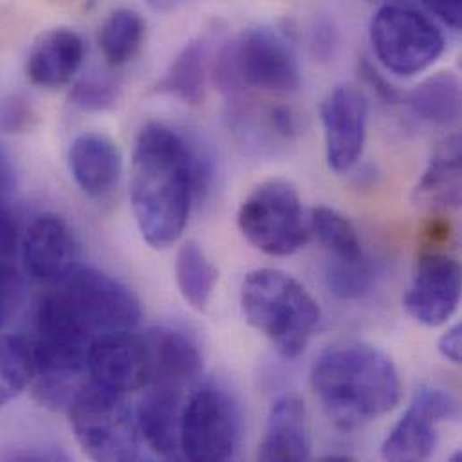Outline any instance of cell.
Masks as SVG:
<instances>
[{
  "mask_svg": "<svg viewBox=\"0 0 462 462\" xmlns=\"http://www.w3.org/2000/svg\"><path fill=\"white\" fill-rule=\"evenodd\" d=\"M459 300V261L438 250L421 254L411 286L403 295V306L407 313L427 328H438L456 313Z\"/></svg>",
  "mask_w": 462,
  "mask_h": 462,
  "instance_id": "cell-11",
  "label": "cell"
},
{
  "mask_svg": "<svg viewBox=\"0 0 462 462\" xmlns=\"http://www.w3.org/2000/svg\"><path fill=\"white\" fill-rule=\"evenodd\" d=\"M52 293L92 340L134 331L141 322L143 310L137 295L96 268L76 266L56 282Z\"/></svg>",
  "mask_w": 462,
  "mask_h": 462,
  "instance_id": "cell-5",
  "label": "cell"
},
{
  "mask_svg": "<svg viewBox=\"0 0 462 462\" xmlns=\"http://www.w3.org/2000/svg\"><path fill=\"white\" fill-rule=\"evenodd\" d=\"M311 456V436L306 405L299 396L277 398L268 412L257 459L266 462L308 461Z\"/></svg>",
  "mask_w": 462,
  "mask_h": 462,
  "instance_id": "cell-15",
  "label": "cell"
},
{
  "mask_svg": "<svg viewBox=\"0 0 462 462\" xmlns=\"http://www.w3.org/2000/svg\"><path fill=\"white\" fill-rule=\"evenodd\" d=\"M425 7L452 29H461L462 0H421Z\"/></svg>",
  "mask_w": 462,
  "mask_h": 462,
  "instance_id": "cell-31",
  "label": "cell"
},
{
  "mask_svg": "<svg viewBox=\"0 0 462 462\" xmlns=\"http://www.w3.org/2000/svg\"><path fill=\"white\" fill-rule=\"evenodd\" d=\"M85 58L81 36L67 27L42 32L27 56V78L32 85L56 90L69 85Z\"/></svg>",
  "mask_w": 462,
  "mask_h": 462,
  "instance_id": "cell-16",
  "label": "cell"
},
{
  "mask_svg": "<svg viewBox=\"0 0 462 462\" xmlns=\"http://www.w3.org/2000/svg\"><path fill=\"white\" fill-rule=\"evenodd\" d=\"M215 79L222 90L241 87L290 94L300 85V67L290 42L268 25L243 31L217 56Z\"/></svg>",
  "mask_w": 462,
  "mask_h": 462,
  "instance_id": "cell-4",
  "label": "cell"
},
{
  "mask_svg": "<svg viewBox=\"0 0 462 462\" xmlns=\"http://www.w3.org/2000/svg\"><path fill=\"white\" fill-rule=\"evenodd\" d=\"M148 389L135 412L139 434L157 456L177 461L182 457L180 423L184 409L179 391L164 387Z\"/></svg>",
  "mask_w": 462,
  "mask_h": 462,
  "instance_id": "cell-18",
  "label": "cell"
},
{
  "mask_svg": "<svg viewBox=\"0 0 462 462\" xmlns=\"http://www.w3.org/2000/svg\"><path fill=\"white\" fill-rule=\"evenodd\" d=\"M412 403L425 411L429 416H432L438 423L456 420L459 416L456 398L450 393L438 387H420L414 393Z\"/></svg>",
  "mask_w": 462,
  "mask_h": 462,
  "instance_id": "cell-30",
  "label": "cell"
},
{
  "mask_svg": "<svg viewBox=\"0 0 462 462\" xmlns=\"http://www.w3.org/2000/svg\"><path fill=\"white\" fill-rule=\"evenodd\" d=\"M208 51L200 40L189 42L171 61L168 72L159 81L157 90L175 96L184 103L200 105L206 97Z\"/></svg>",
  "mask_w": 462,
  "mask_h": 462,
  "instance_id": "cell-23",
  "label": "cell"
},
{
  "mask_svg": "<svg viewBox=\"0 0 462 462\" xmlns=\"http://www.w3.org/2000/svg\"><path fill=\"white\" fill-rule=\"evenodd\" d=\"M94 385L126 394L150 385V358L144 335L114 333L94 340L87 358Z\"/></svg>",
  "mask_w": 462,
  "mask_h": 462,
  "instance_id": "cell-12",
  "label": "cell"
},
{
  "mask_svg": "<svg viewBox=\"0 0 462 462\" xmlns=\"http://www.w3.org/2000/svg\"><path fill=\"white\" fill-rule=\"evenodd\" d=\"M209 180L211 168L197 143L164 123L141 128L132 155L130 202L150 246L168 248L182 236Z\"/></svg>",
  "mask_w": 462,
  "mask_h": 462,
  "instance_id": "cell-1",
  "label": "cell"
},
{
  "mask_svg": "<svg viewBox=\"0 0 462 462\" xmlns=\"http://www.w3.org/2000/svg\"><path fill=\"white\" fill-rule=\"evenodd\" d=\"M146 2L155 11H171V9L179 7L180 4H184L186 0H146Z\"/></svg>",
  "mask_w": 462,
  "mask_h": 462,
  "instance_id": "cell-35",
  "label": "cell"
},
{
  "mask_svg": "<svg viewBox=\"0 0 462 462\" xmlns=\"http://www.w3.org/2000/svg\"><path fill=\"white\" fill-rule=\"evenodd\" d=\"M27 121H29V112H27V108L22 106L16 99L11 101V103L5 106L4 114H2V125H4L7 130H11V132L22 128Z\"/></svg>",
  "mask_w": 462,
  "mask_h": 462,
  "instance_id": "cell-34",
  "label": "cell"
},
{
  "mask_svg": "<svg viewBox=\"0 0 462 462\" xmlns=\"http://www.w3.org/2000/svg\"><path fill=\"white\" fill-rule=\"evenodd\" d=\"M438 421L411 402L403 418L394 425L382 447L387 461L418 462L432 457L438 445Z\"/></svg>",
  "mask_w": 462,
  "mask_h": 462,
  "instance_id": "cell-20",
  "label": "cell"
},
{
  "mask_svg": "<svg viewBox=\"0 0 462 462\" xmlns=\"http://www.w3.org/2000/svg\"><path fill=\"white\" fill-rule=\"evenodd\" d=\"M78 243L69 224L52 213L40 215L22 237L25 272L42 282L56 284L78 264Z\"/></svg>",
  "mask_w": 462,
  "mask_h": 462,
  "instance_id": "cell-13",
  "label": "cell"
},
{
  "mask_svg": "<svg viewBox=\"0 0 462 462\" xmlns=\"http://www.w3.org/2000/svg\"><path fill=\"white\" fill-rule=\"evenodd\" d=\"M146 36V23L134 9L110 13L99 32V49L112 67L130 63L141 51Z\"/></svg>",
  "mask_w": 462,
  "mask_h": 462,
  "instance_id": "cell-24",
  "label": "cell"
},
{
  "mask_svg": "<svg viewBox=\"0 0 462 462\" xmlns=\"http://www.w3.org/2000/svg\"><path fill=\"white\" fill-rule=\"evenodd\" d=\"M67 411L76 441L90 459H139L137 418L123 394L101 389L90 382Z\"/></svg>",
  "mask_w": 462,
  "mask_h": 462,
  "instance_id": "cell-6",
  "label": "cell"
},
{
  "mask_svg": "<svg viewBox=\"0 0 462 462\" xmlns=\"http://www.w3.org/2000/svg\"><path fill=\"white\" fill-rule=\"evenodd\" d=\"M268 121H270V128L284 139H291L297 134V128H299L297 117L288 106H275L270 112Z\"/></svg>",
  "mask_w": 462,
  "mask_h": 462,
  "instance_id": "cell-32",
  "label": "cell"
},
{
  "mask_svg": "<svg viewBox=\"0 0 462 462\" xmlns=\"http://www.w3.org/2000/svg\"><path fill=\"white\" fill-rule=\"evenodd\" d=\"M243 438V414L231 391L204 383L182 409V457L195 462H226L236 457Z\"/></svg>",
  "mask_w": 462,
  "mask_h": 462,
  "instance_id": "cell-8",
  "label": "cell"
},
{
  "mask_svg": "<svg viewBox=\"0 0 462 462\" xmlns=\"http://www.w3.org/2000/svg\"><path fill=\"white\" fill-rule=\"evenodd\" d=\"M374 282V270L367 257L360 261L329 259L326 266V284L338 299H360Z\"/></svg>",
  "mask_w": 462,
  "mask_h": 462,
  "instance_id": "cell-27",
  "label": "cell"
},
{
  "mask_svg": "<svg viewBox=\"0 0 462 462\" xmlns=\"http://www.w3.org/2000/svg\"><path fill=\"white\" fill-rule=\"evenodd\" d=\"M69 170L74 182L87 197L103 199L119 182L123 157L110 137L83 134L70 144Z\"/></svg>",
  "mask_w": 462,
  "mask_h": 462,
  "instance_id": "cell-17",
  "label": "cell"
},
{
  "mask_svg": "<svg viewBox=\"0 0 462 462\" xmlns=\"http://www.w3.org/2000/svg\"><path fill=\"white\" fill-rule=\"evenodd\" d=\"M326 161L337 173H346L360 161L369 123V99L351 83L335 87L320 106Z\"/></svg>",
  "mask_w": 462,
  "mask_h": 462,
  "instance_id": "cell-10",
  "label": "cell"
},
{
  "mask_svg": "<svg viewBox=\"0 0 462 462\" xmlns=\"http://www.w3.org/2000/svg\"><path fill=\"white\" fill-rule=\"evenodd\" d=\"M310 229L326 248L329 259L360 261L365 257L360 236L347 217L331 208H315L310 217Z\"/></svg>",
  "mask_w": 462,
  "mask_h": 462,
  "instance_id": "cell-25",
  "label": "cell"
},
{
  "mask_svg": "<svg viewBox=\"0 0 462 462\" xmlns=\"http://www.w3.org/2000/svg\"><path fill=\"white\" fill-rule=\"evenodd\" d=\"M412 112L432 125H452L461 116V81L454 72H438L409 96Z\"/></svg>",
  "mask_w": 462,
  "mask_h": 462,
  "instance_id": "cell-21",
  "label": "cell"
},
{
  "mask_svg": "<svg viewBox=\"0 0 462 462\" xmlns=\"http://www.w3.org/2000/svg\"><path fill=\"white\" fill-rule=\"evenodd\" d=\"M383 4H403L405 0H382Z\"/></svg>",
  "mask_w": 462,
  "mask_h": 462,
  "instance_id": "cell-36",
  "label": "cell"
},
{
  "mask_svg": "<svg viewBox=\"0 0 462 462\" xmlns=\"http://www.w3.org/2000/svg\"><path fill=\"white\" fill-rule=\"evenodd\" d=\"M72 101L88 112H105L116 106L117 103V88L105 81H81L72 90Z\"/></svg>",
  "mask_w": 462,
  "mask_h": 462,
  "instance_id": "cell-29",
  "label": "cell"
},
{
  "mask_svg": "<svg viewBox=\"0 0 462 462\" xmlns=\"http://www.w3.org/2000/svg\"><path fill=\"white\" fill-rule=\"evenodd\" d=\"M310 383L324 412L342 429H356L389 414L402 396L394 362L364 342L324 349L311 365Z\"/></svg>",
  "mask_w": 462,
  "mask_h": 462,
  "instance_id": "cell-2",
  "label": "cell"
},
{
  "mask_svg": "<svg viewBox=\"0 0 462 462\" xmlns=\"http://www.w3.org/2000/svg\"><path fill=\"white\" fill-rule=\"evenodd\" d=\"M241 310L284 358L302 355L320 324V308L311 293L295 277L273 268H259L245 277Z\"/></svg>",
  "mask_w": 462,
  "mask_h": 462,
  "instance_id": "cell-3",
  "label": "cell"
},
{
  "mask_svg": "<svg viewBox=\"0 0 462 462\" xmlns=\"http://www.w3.org/2000/svg\"><path fill=\"white\" fill-rule=\"evenodd\" d=\"M369 38L378 61L396 76H416L445 51L443 31L405 4H383L371 20Z\"/></svg>",
  "mask_w": 462,
  "mask_h": 462,
  "instance_id": "cell-7",
  "label": "cell"
},
{
  "mask_svg": "<svg viewBox=\"0 0 462 462\" xmlns=\"http://www.w3.org/2000/svg\"><path fill=\"white\" fill-rule=\"evenodd\" d=\"M245 239L268 255H291L308 241L297 189L286 180L255 186L237 209Z\"/></svg>",
  "mask_w": 462,
  "mask_h": 462,
  "instance_id": "cell-9",
  "label": "cell"
},
{
  "mask_svg": "<svg viewBox=\"0 0 462 462\" xmlns=\"http://www.w3.org/2000/svg\"><path fill=\"white\" fill-rule=\"evenodd\" d=\"M23 302V281L11 259H0V331L16 317Z\"/></svg>",
  "mask_w": 462,
  "mask_h": 462,
  "instance_id": "cell-28",
  "label": "cell"
},
{
  "mask_svg": "<svg viewBox=\"0 0 462 462\" xmlns=\"http://www.w3.org/2000/svg\"><path fill=\"white\" fill-rule=\"evenodd\" d=\"M462 328L461 324H456L448 331H445L438 342V349L443 358L450 360L452 364H461L462 362Z\"/></svg>",
  "mask_w": 462,
  "mask_h": 462,
  "instance_id": "cell-33",
  "label": "cell"
},
{
  "mask_svg": "<svg viewBox=\"0 0 462 462\" xmlns=\"http://www.w3.org/2000/svg\"><path fill=\"white\" fill-rule=\"evenodd\" d=\"M150 358V385L180 391L204 367L197 342L173 328H153L144 333Z\"/></svg>",
  "mask_w": 462,
  "mask_h": 462,
  "instance_id": "cell-14",
  "label": "cell"
},
{
  "mask_svg": "<svg viewBox=\"0 0 462 462\" xmlns=\"http://www.w3.org/2000/svg\"><path fill=\"white\" fill-rule=\"evenodd\" d=\"M177 286L184 300L197 311H204L215 293L218 270L197 241H186L175 263Z\"/></svg>",
  "mask_w": 462,
  "mask_h": 462,
  "instance_id": "cell-22",
  "label": "cell"
},
{
  "mask_svg": "<svg viewBox=\"0 0 462 462\" xmlns=\"http://www.w3.org/2000/svg\"><path fill=\"white\" fill-rule=\"evenodd\" d=\"M418 204L430 209H457L461 206V139H445L416 186Z\"/></svg>",
  "mask_w": 462,
  "mask_h": 462,
  "instance_id": "cell-19",
  "label": "cell"
},
{
  "mask_svg": "<svg viewBox=\"0 0 462 462\" xmlns=\"http://www.w3.org/2000/svg\"><path fill=\"white\" fill-rule=\"evenodd\" d=\"M34 378L31 344L18 337H0V409L13 402Z\"/></svg>",
  "mask_w": 462,
  "mask_h": 462,
  "instance_id": "cell-26",
  "label": "cell"
}]
</instances>
